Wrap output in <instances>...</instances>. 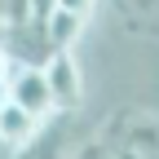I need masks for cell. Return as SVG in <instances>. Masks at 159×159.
I'll return each mask as SVG.
<instances>
[{
	"instance_id": "cell-1",
	"label": "cell",
	"mask_w": 159,
	"mask_h": 159,
	"mask_svg": "<svg viewBox=\"0 0 159 159\" xmlns=\"http://www.w3.org/2000/svg\"><path fill=\"white\" fill-rule=\"evenodd\" d=\"M5 102L31 111L35 119H53V111H57L49 75L35 71V66H18V62H5Z\"/></svg>"
},
{
	"instance_id": "cell-2",
	"label": "cell",
	"mask_w": 159,
	"mask_h": 159,
	"mask_svg": "<svg viewBox=\"0 0 159 159\" xmlns=\"http://www.w3.org/2000/svg\"><path fill=\"white\" fill-rule=\"evenodd\" d=\"M57 53H62V49L53 44V35H49L44 22L5 27V62H18V66H35V71H44Z\"/></svg>"
},
{
	"instance_id": "cell-3",
	"label": "cell",
	"mask_w": 159,
	"mask_h": 159,
	"mask_svg": "<svg viewBox=\"0 0 159 159\" xmlns=\"http://www.w3.org/2000/svg\"><path fill=\"white\" fill-rule=\"evenodd\" d=\"M44 75H49V89H53V97H57V111H71V106L80 102V93H84V80H80L75 57H71V53H57L53 62L44 66Z\"/></svg>"
},
{
	"instance_id": "cell-4",
	"label": "cell",
	"mask_w": 159,
	"mask_h": 159,
	"mask_svg": "<svg viewBox=\"0 0 159 159\" xmlns=\"http://www.w3.org/2000/svg\"><path fill=\"white\" fill-rule=\"evenodd\" d=\"M40 128H44V119H35L31 111L13 106V102L0 106V142H5V150H22Z\"/></svg>"
},
{
	"instance_id": "cell-5",
	"label": "cell",
	"mask_w": 159,
	"mask_h": 159,
	"mask_svg": "<svg viewBox=\"0 0 159 159\" xmlns=\"http://www.w3.org/2000/svg\"><path fill=\"white\" fill-rule=\"evenodd\" d=\"M62 137H66V119H44L22 150H5V159H62Z\"/></svg>"
},
{
	"instance_id": "cell-6",
	"label": "cell",
	"mask_w": 159,
	"mask_h": 159,
	"mask_svg": "<svg viewBox=\"0 0 159 159\" xmlns=\"http://www.w3.org/2000/svg\"><path fill=\"white\" fill-rule=\"evenodd\" d=\"M84 22H89V18H80V13H66V9H57V13L49 18V35H53V44L62 49V53H71L75 35L84 31Z\"/></svg>"
},
{
	"instance_id": "cell-7",
	"label": "cell",
	"mask_w": 159,
	"mask_h": 159,
	"mask_svg": "<svg viewBox=\"0 0 159 159\" xmlns=\"http://www.w3.org/2000/svg\"><path fill=\"white\" fill-rule=\"evenodd\" d=\"M0 18H5V27H22V22H35V9L31 0H0Z\"/></svg>"
},
{
	"instance_id": "cell-8",
	"label": "cell",
	"mask_w": 159,
	"mask_h": 159,
	"mask_svg": "<svg viewBox=\"0 0 159 159\" xmlns=\"http://www.w3.org/2000/svg\"><path fill=\"white\" fill-rule=\"evenodd\" d=\"M97 0H57V9H66V13H80V18H89L93 13Z\"/></svg>"
},
{
	"instance_id": "cell-9",
	"label": "cell",
	"mask_w": 159,
	"mask_h": 159,
	"mask_svg": "<svg viewBox=\"0 0 159 159\" xmlns=\"http://www.w3.org/2000/svg\"><path fill=\"white\" fill-rule=\"evenodd\" d=\"M155 5H159V0H137V9H146V13H150Z\"/></svg>"
}]
</instances>
